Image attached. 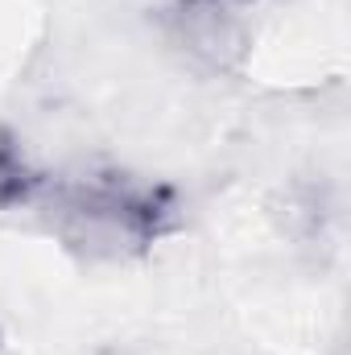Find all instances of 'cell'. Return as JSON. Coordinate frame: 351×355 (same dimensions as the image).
Here are the masks:
<instances>
[{
  "label": "cell",
  "mask_w": 351,
  "mask_h": 355,
  "mask_svg": "<svg viewBox=\"0 0 351 355\" xmlns=\"http://www.w3.org/2000/svg\"><path fill=\"white\" fill-rule=\"evenodd\" d=\"M33 207H42L50 236L91 265L137 261L186 227L174 186L124 170L46 178Z\"/></svg>",
  "instance_id": "obj_1"
},
{
  "label": "cell",
  "mask_w": 351,
  "mask_h": 355,
  "mask_svg": "<svg viewBox=\"0 0 351 355\" xmlns=\"http://www.w3.org/2000/svg\"><path fill=\"white\" fill-rule=\"evenodd\" d=\"M166 42L178 54L211 75H228L244 67L248 29L236 17L232 0H170L162 8Z\"/></svg>",
  "instance_id": "obj_2"
},
{
  "label": "cell",
  "mask_w": 351,
  "mask_h": 355,
  "mask_svg": "<svg viewBox=\"0 0 351 355\" xmlns=\"http://www.w3.org/2000/svg\"><path fill=\"white\" fill-rule=\"evenodd\" d=\"M42 186H46V178L37 174V166L21 149L17 132L0 124V211L33 207V198L42 194Z\"/></svg>",
  "instance_id": "obj_3"
},
{
  "label": "cell",
  "mask_w": 351,
  "mask_h": 355,
  "mask_svg": "<svg viewBox=\"0 0 351 355\" xmlns=\"http://www.w3.org/2000/svg\"><path fill=\"white\" fill-rule=\"evenodd\" d=\"M232 4H240V0H232Z\"/></svg>",
  "instance_id": "obj_4"
}]
</instances>
